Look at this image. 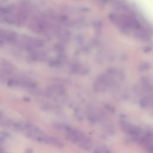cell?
<instances>
[{
  "instance_id": "cell-1",
  "label": "cell",
  "mask_w": 153,
  "mask_h": 153,
  "mask_svg": "<svg viewBox=\"0 0 153 153\" xmlns=\"http://www.w3.org/2000/svg\"><path fill=\"white\" fill-rule=\"evenodd\" d=\"M54 126L55 128L70 142L85 151H88L91 149L92 146L91 139L81 130L60 123L57 124Z\"/></svg>"
},
{
  "instance_id": "cell-2",
  "label": "cell",
  "mask_w": 153,
  "mask_h": 153,
  "mask_svg": "<svg viewBox=\"0 0 153 153\" xmlns=\"http://www.w3.org/2000/svg\"><path fill=\"white\" fill-rule=\"evenodd\" d=\"M120 78V74L112 71L100 74L94 82V90L97 92H104L108 88L115 85Z\"/></svg>"
},
{
  "instance_id": "cell-3",
  "label": "cell",
  "mask_w": 153,
  "mask_h": 153,
  "mask_svg": "<svg viewBox=\"0 0 153 153\" xmlns=\"http://www.w3.org/2000/svg\"><path fill=\"white\" fill-rule=\"evenodd\" d=\"M53 26L48 19L44 16L34 17L29 24V29L34 33L40 35H45L52 31Z\"/></svg>"
},
{
  "instance_id": "cell-4",
  "label": "cell",
  "mask_w": 153,
  "mask_h": 153,
  "mask_svg": "<svg viewBox=\"0 0 153 153\" xmlns=\"http://www.w3.org/2000/svg\"><path fill=\"white\" fill-rule=\"evenodd\" d=\"M8 85L11 87H20L27 89H32L36 87V83L27 77H14L8 81Z\"/></svg>"
},
{
  "instance_id": "cell-5",
  "label": "cell",
  "mask_w": 153,
  "mask_h": 153,
  "mask_svg": "<svg viewBox=\"0 0 153 153\" xmlns=\"http://www.w3.org/2000/svg\"><path fill=\"white\" fill-rule=\"evenodd\" d=\"M35 140H37L38 142L43 143L44 144H47L59 148L63 146V143L58 138L54 137L53 136L45 134L43 132L39 134L35 139Z\"/></svg>"
},
{
  "instance_id": "cell-6",
  "label": "cell",
  "mask_w": 153,
  "mask_h": 153,
  "mask_svg": "<svg viewBox=\"0 0 153 153\" xmlns=\"http://www.w3.org/2000/svg\"><path fill=\"white\" fill-rule=\"evenodd\" d=\"M66 89L61 84H53L47 87V94L53 97H61L65 94Z\"/></svg>"
},
{
  "instance_id": "cell-7",
  "label": "cell",
  "mask_w": 153,
  "mask_h": 153,
  "mask_svg": "<svg viewBox=\"0 0 153 153\" xmlns=\"http://www.w3.org/2000/svg\"><path fill=\"white\" fill-rule=\"evenodd\" d=\"M70 71L76 75H84L87 74V68L81 63H74L70 66Z\"/></svg>"
},
{
  "instance_id": "cell-8",
  "label": "cell",
  "mask_w": 153,
  "mask_h": 153,
  "mask_svg": "<svg viewBox=\"0 0 153 153\" xmlns=\"http://www.w3.org/2000/svg\"><path fill=\"white\" fill-rule=\"evenodd\" d=\"M29 57L30 59L33 61L42 62L47 59V55L44 51H41L39 50H36L30 51V54Z\"/></svg>"
},
{
  "instance_id": "cell-9",
  "label": "cell",
  "mask_w": 153,
  "mask_h": 153,
  "mask_svg": "<svg viewBox=\"0 0 153 153\" xmlns=\"http://www.w3.org/2000/svg\"><path fill=\"white\" fill-rule=\"evenodd\" d=\"M94 153H112V152L105 147L99 146L94 149Z\"/></svg>"
},
{
  "instance_id": "cell-10",
  "label": "cell",
  "mask_w": 153,
  "mask_h": 153,
  "mask_svg": "<svg viewBox=\"0 0 153 153\" xmlns=\"http://www.w3.org/2000/svg\"><path fill=\"white\" fill-rule=\"evenodd\" d=\"M143 142H144V144H145V145H146V146H147V145H146V144H145V139H143ZM149 151H150V152H151V153H152V152H151V151H150V150H149Z\"/></svg>"
},
{
  "instance_id": "cell-11",
  "label": "cell",
  "mask_w": 153,
  "mask_h": 153,
  "mask_svg": "<svg viewBox=\"0 0 153 153\" xmlns=\"http://www.w3.org/2000/svg\"><path fill=\"white\" fill-rule=\"evenodd\" d=\"M0 1H6V0H0Z\"/></svg>"
}]
</instances>
